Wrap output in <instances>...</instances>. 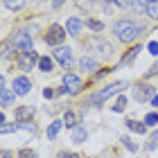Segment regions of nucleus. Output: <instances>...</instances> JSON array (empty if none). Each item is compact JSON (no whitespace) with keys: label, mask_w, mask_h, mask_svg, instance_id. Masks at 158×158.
<instances>
[{"label":"nucleus","mask_w":158,"mask_h":158,"mask_svg":"<svg viewBox=\"0 0 158 158\" xmlns=\"http://www.w3.org/2000/svg\"><path fill=\"white\" fill-rule=\"evenodd\" d=\"M11 90L16 93V95H27V93L32 90V81H30V77L18 75L16 79H14V84H11Z\"/></svg>","instance_id":"nucleus-10"},{"label":"nucleus","mask_w":158,"mask_h":158,"mask_svg":"<svg viewBox=\"0 0 158 158\" xmlns=\"http://www.w3.org/2000/svg\"><path fill=\"white\" fill-rule=\"evenodd\" d=\"M86 23H88V27L93 32H102L104 30V23H102V20H97V18H88Z\"/></svg>","instance_id":"nucleus-26"},{"label":"nucleus","mask_w":158,"mask_h":158,"mask_svg":"<svg viewBox=\"0 0 158 158\" xmlns=\"http://www.w3.org/2000/svg\"><path fill=\"white\" fill-rule=\"evenodd\" d=\"M152 104L156 106V109H158V93H156V95H154V99H152Z\"/></svg>","instance_id":"nucleus-36"},{"label":"nucleus","mask_w":158,"mask_h":158,"mask_svg":"<svg viewBox=\"0 0 158 158\" xmlns=\"http://www.w3.org/2000/svg\"><path fill=\"white\" fill-rule=\"evenodd\" d=\"M156 145H158V142H156V140L152 138V140H149L147 145H145V149H147V152H154V149H156Z\"/></svg>","instance_id":"nucleus-33"},{"label":"nucleus","mask_w":158,"mask_h":158,"mask_svg":"<svg viewBox=\"0 0 158 158\" xmlns=\"http://www.w3.org/2000/svg\"><path fill=\"white\" fill-rule=\"evenodd\" d=\"M142 32H145V25L135 23L131 18H120V20L113 23V34H115V39L122 41V43H133Z\"/></svg>","instance_id":"nucleus-1"},{"label":"nucleus","mask_w":158,"mask_h":158,"mask_svg":"<svg viewBox=\"0 0 158 158\" xmlns=\"http://www.w3.org/2000/svg\"><path fill=\"white\" fill-rule=\"evenodd\" d=\"M124 88H127V81H113V84L106 86V88L97 90L95 95H88V99H86V106H102L106 99H111L113 95H118V93L124 90Z\"/></svg>","instance_id":"nucleus-2"},{"label":"nucleus","mask_w":158,"mask_h":158,"mask_svg":"<svg viewBox=\"0 0 158 158\" xmlns=\"http://www.w3.org/2000/svg\"><path fill=\"white\" fill-rule=\"evenodd\" d=\"M0 158H14V156H11L9 152H2V156H0Z\"/></svg>","instance_id":"nucleus-37"},{"label":"nucleus","mask_w":158,"mask_h":158,"mask_svg":"<svg viewBox=\"0 0 158 158\" xmlns=\"http://www.w3.org/2000/svg\"><path fill=\"white\" fill-rule=\"evenodd\" d=\"M86 50H88V54L99 56V59H109L113 54V45L106 39H99V36H93L88 41V45H86Z\"/></svg>","instance_id":"nucleus-3"},{"label":"nucleus","mask_w":158,"mask_h":158,"mask_svg":"<svg viewBox=\"0 0 158 158\" xmlns=\"http://www.w3.org/2000/svg\"><path fill=\"white\" fill-rule=\"evenodd\" d=\"M61 127H63V122L61 120H52V124L48 127V131H45V135L50 140H54L56 135H59V131H61Z\"/></svg>","instance_id":"nucleus-16"},{"label":"nucleus","mask_w":158,"mask_h":158,"mask_svg":"<svg viewBox=\"0 0 158 158\" xmlns=\"http://www.w3.org/2000/svg\"><path fill=\"white\" fill-rule=\"evenodd\" d=\"M7 9H14V11H18V9H23L25 7V0H2Z\"/></svg>","instance_id":"nucleus-24"},{"label":"nucleus","mask_w":158,"mask_h":158,"mask_svg":"<svg viewBox=\"0 0 158 158\" xmlns=\"http://www.w3.org/2000/svg\"><path fill=\"white\" fill-rule=\"evenodd\" d=\"M154 95H156V90H154V86H149V84H138L133 88V99L135 102H152L154 99Z\"/></svg>","instance_id":"nucleus-9"},{"label":"nucleus","mask_w":158,"mask_h":158,"mask_svg":"<svg viewBox=\"0 0 158 158\" xmlns=\"http://www.w3.org/2000/svg\"><path fill=\"white\" fill-rule=\"evenodd\" d=\"M11 56H18L16 54V48L11 45V41L2 43V59H11Z\"/></svg>","instance_id":"nucleus-20"},{"label":"nucleus","mask_w":158,"mask_h":158,"mask_svg":"<svg viewBox=\"0 0 158 158\" xmlns=\"http://www.w3.org/2000/svg\"><path fill=\"white\" fill-rule=\"evenodd\" d=\"M79 122H81V113H77V111H68L66 118H63V124H66L68 129H77Z\"/></svg>","instance_id":"nucleus-14"},{"label":"nucleus","mask_w":158,"mask_h":158,"mask_svg":"<svg viewBox=\"0 0 158 158\" xmlns=\"http://www.w3.org/2000/svg\"><path fill=\"white\" fill-rule=\"evenodd\" d=\"M81 27H84V20H79L77 16H70L66 20V32L70 36H79V34H81Z\"/></svg>","instance_id":"nucleus-13"},{"label":"nucleus","mask_w":158,"mask_h":158,"mask_svg":"<svg viewBox=\"0 0 158 158\" xmlns=\"http://www.w3.org/2000/svg\"><path fill=\"white\" fill-rule=\"evenodd\" d=\"M131 2H133V0H115V5H118V7H122V9L131 7Z\"/></svg>","instance_id":"nucleus-31"},{"label":"nucleus","mask_w":158,"mask_h":158,"mask_svg":"<svg viewBox=\"0 0 158 158\" xmlns=\"http://www.w3.org/2000/svg\"><path fill=\"white\" fill-rule=\"evenodd\" d=\"M52 56H54V61L59 63L61 68H73V50H70V45H59V48H54L52 50Z\"/></svg>","instance_id":"nucleus-6"},{"label":"nucleus","mask_w":158,"mask_h":158,"mask_svg":"<svg viewBox=\"0 0 158 158\" xmlns=\"http://www.w3.org/2000/svg\"><path fill=\"white\" fill-rule=\"evenodd\" d=\"M34 106H18L16 111H14V118H16V122H32L34 120Z\"/></svg>","instance_id":"nucleus-12"},{"label":"nucleus","mask_w":158,"mask_h":158,"mask_svg":"<svg viewBox=\"0 0 158 158\" xmlns=\"http://www.w3.org/2000/svg\"><path fill=\"white\" fill-rule=\"evenodd\" d=\"M59 158H79L77 154H68V152H61L59 154Z\"/></svg>","instance_id":"nucleus-34"},{"label":"nucleus","mask_w":158,"mask_h":158,"mask_svg":"<svg viewBox=\"0 0 158 158\" xmlns=\"http://www.w3.org/2000/svg\"><path fill=\"white\" fill-rule=\"evenodd\" d=\"M86 138H88V129H84V127H77V129H73V133H70V140H73L75 145H81Z\"/></svg>","instance_id":"nucleus-15"},{"label":"nucleus","mask_w":158,"mask_h":158,"mask_svg":"<svg viewBox=\"0 0 158 158\" xmlns=\"http://www.w3.org/2000/svg\"><path fill=\"white\" fill-rule=\"evenodd\" d=\"M140 52H142V48H140V45H135V48H131V50H129V52L124 54V59L120 61V66H124V63H131V61H133V59H135V56H138Z\"/></svg>","instance_id":"nucleus-19"},{"label":"nucleus","mask_w":158,"mask_h":158,"mask_svg":"<svg viewBox=\"0 0 158 158\" xmlns=\"http://www.w3.org/2000/svg\"><path fill=\"white\" fill-rule=\"evenodd\" d=\"M120 140H122V145H124V147H127V149H129V152H131V154H135V152H138V145H135L133 140H129L127 135H122Z\"/></svg>","instance_id":"nucleus-27"},{"label":"nucleus","mask_w":158,"mask_h":158,"mask_svg":"<svg viewBox=\"0 0 158 158\" xmlns=\"http://www.w3.org/2000/svg\"><path fill=\"white\" fill-rule=\"evenodd\" d=\"M127 127L131 129L133 133H147V124H145V122H138V120H127Z\"/></svg>","instance_id":"nucleus-17"},{"label":"nucleus","mask_w":158,"mask_h":158,"mask_svg":"<svg viewBox=\"0 0 158 158\" xmlns=\"http://www.w3.org/2000/svg\"><path fill=\"white\" fill-rule=\"evenodd\" d=\"M59 93L61 90H56V88H45V90H43V97H45V99H54Z\"/></svg>","instance_id":"nucleus-29"},{"label":"nucleus","mask_w":158,"mask_h":158,"mask_svg":"<svg viewBox=\"0 0 158 158\" xmlns=\"http://www.w3.org/2000/svg\"><path fill=\"white\" fill-rule=\"evenodd\" d=\"M52 68H54L52 56H41V61H39V70L41 73H52Z\"/></svg>","instance_id":"nucleus-18"},{"label":"nucleus","mask_w":158,"mask_h":158,"mask_svg":"<svg viewBox=\"0 0 158 158\" xmlns=\"http://www.w3.org/2000/svg\"><path fill=\"white\" fill-rule=\"evenodd\" d=\"M145 124H147V129L149 127H156L158 124V113H149V115L145 118Z\"/></svg>","instance_id":"nucleus-28"},{"label":"nucleus","mask_w":158,"mask_h":158,"mask_svg":"<svg viewBox=\"0 0 158 158\" xmlns=\"http://www.w3.org/2000/svg\"><path fill=\"white\" fill-rule=\"evenodd\" d=\"M124 109H127V97L124 95H118L115 104H113V113H124Z\"/></svg>","instance_id":"nucleus-23"},{"label":"nucleus","mask_w":158,"mask_h":158,"mask_svg":"<svg viewBox=\"0 0 158 158\" xmlns=\"http://www.w3.org/2000/svg\"><path fill=\"white\" fill-rule=\"evenodd\" d=\"M147 5H149V0H133V2H131V9H133L135 14H142V11L147 14Z\"/></svg>","instance_id":"nucleus-22"},{"label":"nucleus","mask_w":158,"mask_h":158,"mask_svg":"<svg viewBox=\"0 0 158 158\" xmlns=\"http://www.w3.org/2000/svg\"><path fill=\"white\" fill-rule=\"evenodd\" d=\"M14 99H16V93L7 88V81H5V79H0V104L7 109V106L14 102Z\"/></svg>","instance_id":"nucleus-11"},{"label":"nucleus","mask_w":158,"mask_h":158,"mask_svg":"<svg viewBox=\"0 0 158 158\" xmlns=\"http://www.w3.org/2000/svg\"><path fill=\"white\" fill-rule=\"evenodd\" d=\"M39 61H41V56L34 52V50H32V52H18V56H16L18 68L25 70V73H30L34 66H39Z\"/></svg>","instance_id":"nucleus-8"},{"label":"nucleus","mask_w":158,"mask_h":158,"mask_svg":"<svg viewBox=\"0 0 158 158\" xmlns=\"http://www.w3.org/2000/svg\"><path fill=\"white\" fill-rule=\"evenodd\" d=\"M66 27H61V25H50L48 27V32H45V43L48 45H54V48H59L61 43H63V39H66Z\"/></svg>","instance_id":"nucleus-7"},{"label":"nucleus","mask_w":158,"mask_h":158,"mask_svg":"<svg viewBox=\"0 0 158 158\" xmlns=\"http://www.w3.org/2000/svg\"><path fill=\"white\" fill-rule=\"evenodd\" d=\"M154 140L158 142V129H156V131H154Z\"/></svg>","instance_id":"nucleus-38"},{"label":"nucleus","mask_w":158,"mask_h":158,"mask_svg":"<svg viewBox=\"0 0 158 158\" xmlns=\"http://www.w3.org/2000/svg\"><path fill=\"white\" fill-rule=\"evenodd\" d=\"M149 52H152L154 56H158V43H156V41H152V43H149Z\"/></svg>","instance_id":"nucleus-32"},{"label":"nucleus","mask_w":158,"mask_h":158,"mask_svg":"<svg viewBox=\"0 0 158 158\" xmlns=\"http://www.w3.org/2000/svg\"><path fill=\"white\" fill-rule=\"evenodd\" d=\"M81 79H79L77 75H73V73H66L63 75V79H61V93H66V95H77L79 90H81Z\"/></svg>","instance_id":"nucleus-5"},{"label":"nucleus","mask_w":158,"mask_h":158,"mask_svg":"<svg viewBox=\"0 0 158 158\" xmlns=\"http://www.w3.org/2000/svg\"><path fill=\"white\" fill-rule=\"evenodd\" d=\"M79 68H81V70H95L97 61L90 59V56H84V59H79Z\"/></svg>","instance_id":"nucleus-21"},{"label":"nucleus","mask_w":158,"mask_h":158,"mask_svg":"<svg viewBox=\"0 0 158 158\" xmlns=\"http://www.w3.org/2000/svg\"><path fill=\"white\" fill-rule=\"evenodd\" d=\"M9 41H11V45L16 50H20V52H32V48H34V39H32V34L27 30H16Z\"/></svg>","instance_id":"nucleus-4"},{"label":"nucleus","mask_w":158,"mask_h":158,"mask_svg":"<svg viewBox=\"0 0 158 158\" xmlns=\"http://www.w3.org/2000/svg\"><path fill=\"white\" fill-rule=\"evenodd\" d=\"M18 158H36V152H34V149H20Z\"/></svg>","instance_id":"nucleus-30"},{"label":"nucleus","mask_w":158,"mask_h":158,"mask_svg":"<svg viewBox=\"0 0 158 158\" xmlns=\"http://www.w3.org/2000/svg\"><path fill=\"white\" fill-rule=\"evenodd\" d=\"M147 16H149V18H158V0H149V5H147Z\"/></svg>","instance_id":"nucleus-25"},{"label":"nucleus","mask_w":158,"mask_h":158,"mask_svg":"<svg viewBox=\"0 0 158 158\" xmlns=\"http://www.w3.org/2000/svg\"><path fill=\"white\" fill-rule=\"evenodd\" d=\"M63 2H66V0H52V7H54V9H59Z\"/></svg>","instance_id":"nucleus-35"}]
</instances>
